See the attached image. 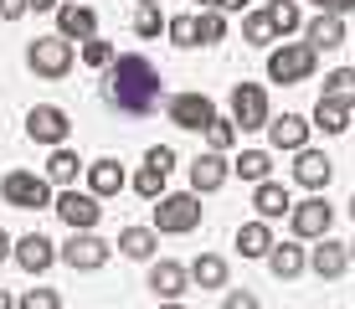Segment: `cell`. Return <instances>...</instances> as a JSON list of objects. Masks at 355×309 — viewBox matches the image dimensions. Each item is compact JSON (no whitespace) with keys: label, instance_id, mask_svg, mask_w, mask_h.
Listing matches in <instances>:
<instances>
[{"label":"cell","instance_id":"obj_1","mask_svg":"<svg viewBox=\"0 0 355 309\" xmlns=\"http://www.w3.org/2000/svg\"><path fill=\"white\" fill-rule=\"evenodd\" d=\"M98 93H103V103L114 108V114H129V119H144L160 108L165 98V83H160V67H155L150 57L139 52H124L114 57V67L98 78Z\"/></svg>","mask_w":355,"mask_h":309},{"label":"cell","instance_id":"obj_2","mask_svg":"<svg viewBox=\"0 0 355 309\" xmlns=\"http://www.w3.org/2000/svg\"><path fill=\"white\" fill-rule=\"evenodd\" d=\"M201 227V196L196 191H165L155 201V232L165 237H186V232Z\"/></svg>","mask_w":355,"mask_h":309},{"label":"cell","instance_id":"obj_3","mask_svg":"<svg viewBox=\"0 0 355 309\" xmlns=\"http://www.w3.org/2000/svg\"><path fill=\"white\" fill-rule=\"evenodd\" d=\"M314 62H320V52H314L309 42H278L273 52H268V83L293 88V83L314 78Z\"/></svg>","mask_w":355,"mask_h":309},{"label":"cell","instance_id":"obj_4","mask_svg":"<svg viewBox=\"0 0 355 309\" xmlns=\"http://www.w3.org/2000/svg\"><path fill=\"white\" fill-rule=\"evenodd\" d=\"M0 196H6V206H16V212H42V206H52V181L36 176V170H6L0 176Z\"/></svg>","mask_w":355,"mask_h":309},{"label":"cell","instance_id":"obj_5","mask_svg":"<svg viewBox=\"0 0 355 309\" xmlns=\"http://www.w3.org/2000/svg\"><path fill=\"white\" fill-rule=\"evenodd\" d=\"M26 67L36 72V78H67L72 72V42H62V36H36V42H26Z\"/></svg>","mask_w":355,"mask_h":309},{"label":"cell","instance_id":"obj_6","mask_svg":"<svg viewBox=\"0 0 355 309\" xmlns=\"http://www.w3.org/2000/svg\"><path fill=\"white\" fill-rule=\"evenodd\" d=\"M329 227H335V206L324 201V196H309V201H299L288 212V232L293 242H324Z\"/></svg>","mask_w":355,"mask_h":309},{"label":"cell","instance_id":"obj_7","mask_svg":"<svg viewBox=\"0 0 355 309\" xmlns=\"http://www.w3.org/2000/svg\"><path fill=\"white\" fill-rule=\"evenodd\" d=\"M232 124H237L242 134H248V129H268V124H273L263 83H248V78L232 83Z\"/></svg>","mask_w":355,"mask_h":309},{"label":"cell","instance_id":"obj_8","mask_svg":"<svg viewBox=\"0 0 355 309\" xmlns=\"http://www.w3.org/2000/svg\"><path fill=\"white\" fill-rule=\"evenodd\" d=\"M165 114H170L175 129H196V134H206L216 119H222L206 93H175V98H165Z\"/></svg>","mask_w":355,"mask_h":309},{"label":"cell","instance_id":"obj_9","mask_svg":"<svg viewBox=\"0 0 355 309\" xmlns=\"http://www.w3.org/2000/svg\"><path fill=\"white\" fill-rule=\"evenodd\" d=\"M26 134H31L36 144H52V150H62L67 134H72L67 108H57V103H36L31 114H26Z\"/></svg>","mask_w":355,"mask_h":309},{"label":"cell","instance_id":"obj_10","mask_svg":"<svg viewBox=\"0 0 355 309\" xmlns=\"http://www.w3.org/2000/svg\"><path fill=\"white\" fill-rule=\"evenodd\" d=\"M52 212L62 217L72 232H93V227H98V217H103V206H98V196H93V191H78V185H72V191H57Z\"/></svg>","mask_w":355,"mask_h":309},{"label":"cell","instance_id":"obj_11","mask_svg":"<svg viewBox=\"0 0 355 309\" xmlns=\"http://www.w3.org/2000/svg\"><path fill=\"white\" fill-rule=\"evenodd\" d=\"M170 170H175V150H170V144H155V150H144V165H139V176H134V191H139L144 201H160Z\"/></svg>","mask_w":355,"mask_h":309},{"label":"cell","instance_id":"obj_12","mask_svg":"<svg viewBox=\"0 0 355 309\" xmlns=\"http://www.w3.org/2000/svg\"><path fill=\"white\" fill-rule=\"evenodd\" d=\"M108 258H114V242H103L98 232H72V242L62 247V263L78 274H98Z\"/></svg>","mask_w":355,"mask_h":309},{"label":"cell","instance_id":"obj_13","mask_svg":"<svg viewBox=\"0 0 355 309\" xmlns=\"http://www.w3.org/2000/svg\"><path fill=\"white\" fill-rule=\"evenodd\" d=\"M150 289L160 294V304H180V294L191 289V268L175 258H160V263H150Z\"/></svg>","mask_w":355,"mask_h":309},{"label":"cell","instance_id":"obj_14","mask_svg":"<svg viewBox=\"0 0 355 309\" xmlns=\"http://www.w3.org/2000/svg\"><path fill=\"white\" fill-rule=\"evenodd\" d=\"M227 181H232V160H227V155H211V150H206V155L191 160V191H196V196L222 191Z\"/></svg>","mask_w":355,"mask_h":309},{"label":"cell","instance_id":"obj_15","mask_svg":"<svg viewBox=\"0 0 355 309\" xmlns=\"http://www.w3.org/2000/svg\"><path fill=\"white\" fill-rule=\"evenodd\" d=\"M62 258V247H57L52 237H42V232H26V237H16V263L26 268V274H46V268Z\"/></svg>","mask_w":355,"mask_h":309},{"label":"cell","instance_id":"obj_16","mask_svg":"<svg viewBox=\"0 0 355 309\" xmlns=\"http://www.w3.org/2000/svg\"><path fill=\"white\" fill-rule=\"evenodd\" d=\"M57 36H62V42H93V36H98V16H93V6L62 0V6H57Z\"/></svg>","mask_w":355,"mask_h":309},{"label":"cell","instance_id":"obj_17","mask_svg":"<svg viewBox=\"0 0 355 309\" xmlns=\"http://www.w3.org/2000/svg\"><path fill=\"white\" fill-rule=\"evenodd\" d=\"M309 129H314L309 119H299V114H284V119H273V124H268V144H273V150H288V155H299V150H309Z\"/></svg>","mask_w":355,"mask_h":309},{"label":"cell","instance_id":"obj_18","mask_svg":"<svg viewBox=\"0 0 355 309\" xmlns=\"http://www.w3.org/2000/svg\"><path fill=\"white\" fill-rule=\"evenodd\" d=\"M329 176H335V160H329V155H320V150H299V155H293V181H299V185L324 191Z\"/></svg>","mask_w":355,"mask_h":309},{"label":"cell","instance_id":"obj_19","mask_svg":"<svg viewBox=\"0 0 355 309\" xmlns=\"http://www.w3.org/2000/svg\"><path fill=\"white\" fill-rule=\"evenodd\" d=\"M309 268L320 278H340L350 268V242H335V237H324L320 247H309Z\"/></svg>","mask_w":355,"mask_h":309},{"label":"cell","instance_id":"obj_20","mask_svg":"<svg viewBox=\"0 0 355 309\" xmlns=\"http://www.w3.org/2000/svg\"><path fill=\"white\" fill-rule=\"evenodd\" d=\"M252 206H258V222H278L293 212V196H288V185L263 181V185H252Z\"/></svg>","mask_w":355,"mask_h":309},{"label":"cell","instance_id":"obj_21","mask_svg":"<svg viewBox=\"0 0 355 309\" xmlns=\"http://www.w3.org/2000/svg\"><path fill=\"white\" fill-rule=\"evenodd\" d=\"M124 185H129V176H124L119 160H93L88 165V191L98 196V201H103V196H119Z\"/></svg>","mask_w":355,"mask_h":309},{"label":"cell","instance_id":"obj_22","mask_svg":"<svg viewBox=\"0 0 355 309\" xmlns=\"http://www.w3.org/2000/svg\"><path fill=\"white\" fill-rule=\"evenodd\" d=\"M304 268H309V253L299 242H273V253H268V274L273 278H299Z\"/></svg>","mask_w":355,"mask_h":309},{"label":"cell","instance_id":"obj_23","mask_svg":"<svg viewBox=\"0 0 355 309\" xmlns=\"http://www.w3.org/2000/svg\"><path fill=\"white\" fill-rule=\"evenodd\" d=\"M304 42H309L314 52L340 47V42H345V16H314V21H304Z\"/></svg>","mask_w":355,"mask_h":309},{"label":"cell","instance_id":"obj_24","mask_svg":"<svg viewBox=\"0 0 355 309\" xmlns=\"http://www.w3.org/2000/svg\"><path fill=\"white\" fill-rule=\"evenodd\" d=\"M237 253L242 258H268L273 253V227H268V222H242L237 227Z\"/></svg>","mask_w":355,"mask_h":309},{"label":"cell","instance_id":"obj_25","mask_svg":"<svg viewBox=\"0 0 355 309\" xmlns=\"http://www.w3.org/2000/svg\"><path fill=\"white\" fill-rule=\"evenodd\" d=\"M155 247H160V232H155V227H124V232H119V253H124V258L150 263Z\"/></svg>","mask_w":355,"mask_h":309},{"label":"cell","instance_id":"obj_26","mask_svg":"<svg viewBox=\"0 0 355 309\" xmlns=\"http://www.w3.org/2000/svg\"><path fill=\"white\" fill-rule=\"evenodd\" d=\"M191 283L196 289H227V258L222 253H201L191 263Z\"/></svg>","mask_w":355,"mask_h":309},{"label":"cell","instance_id":"obj_27","mask_svg":"<svg viewBox=\"0 0 355 309\" xmlns=\"http://www.w3.org/2000/svg\"><path fill=\"white\" fill-rule=\"evenodd\" d=\"M78 170H88V165H83L78 150H67V144H62V150H52V160H46V181H52V185H62V191H72Z\"/></svg>","mask_w":355,"mask_h":309},{"label":"cell","instance_id":"obj_28","mask_svg":"<svg viewBox=\"0 0 355 309\" xmlns=\"http://www.w3.org/2000/svg\"><path fill=\"white\" fill-rule=\"evenodd\" d=\"M242 42H248V47H268V52H273V47L284 42V36L273 31L268 10H248V16H242Z\"/></svg>","mask_w":355,"mask_h":309},{"label":"cell","instance_id":"obj_29","mask_svg":"<svg viewBox=\"0 0 355 309\" xmlns=\"http://www.w3.org/2000/svg\"><path fill=\"white\" fill-rule=\"evenodd\" d=\"M329 103H340V108H355V67H335V72H324V93Z\"/></svg>","mask_w":355,"mask_h":309},{"label":"cell","instance_id":"obj_30","mask_svg":"<svg viewBox=\"0 0 355 309\" xmlns=\"http://www.w3.org/2000/svg\"><path fill=\"white\" fill-rule=\"evenodd\" d=\"M232 170H237L242 181L263 185V181H268V170H273V155H268V150H242L237 160H232Z\"/></svg>","mask_w":355,"mask_h":309},{"label":"cell","instance_id":"obj_31","mask_svg":"<svg viewBox=\"0 0 355 309\" xmlns=\"http://www.w3.org/2000/svg\"><path fill=\"white\" fill-rule=\"evenodd\" d=\"M268 21H273V31L278 36H288V31H299L304 26V10H299V0H268Z\"/></svg>","mask_w":355,"mask_h":309},{"label":"cell","instance_id":"obj_32","mask_svg":"<svg viewBox=\"0 0 355 309\" xmlns=\"http://www.w3.org/2000/svg\"><path fill=\"white\" fill-rule=\"evenodd\" d=\"M165 36L175 47H201V10H186V16H170Z\"/></svg>","mask_w":355,"mask_h":309},{"label":"cell","instance_id":"obj_33","mask_svg":"<svg viewBox=\"0 0 355 309\" xmlns=\"http://www.w3.org/2000/svg\"><path fill=\"white\" fill-rule=\"evenodd\" d=\"M350 108H340V103H329V98H320L314 103V129H324V134H345L350 129Z\"/></svg>","mask_w":355,"mask_h":309},{"label":"cell","instance_id":"obj_34","mask_svg":"<svg viewBox=\"0 0 355 309\" xmlns=\"http://www.w3.org/2000/svg\"><path fill=\"white\" fill-rule=\"evenodd\" d=\"M165 26H170V21L160 16V6H139V10H134V36H144V42H155Z\"/></svg>","mask_w":355,"mask_h":309},{"label":"cell","instance_id":"obj_35","mask_svg":"<svg viewBox=\"0 0 355 309\" xmlns=\"http://www.w3.org/2000/svg\"><path fill=\"white\" fill-rule=\"evenodd\" d=\"M114 42H103V36H93V42H83V62H88V67H98V72H108L114 67Z\"/></svg>","mask_w":355,"mask_h":309},{"label":"cell","instance_id":"obj_36","mask_svg":"<svg viewBox=\"0 0 355 309\" xmlns=\"http://www.w3.org/2000/svg\"><path fill=\"white\" fill-rule=\"evenodd\" d=\"M206 144H211V155H227L232 144H237V124H232V119H216L211 129H206Z\"/></svg>","mask_w":355,"mask_h":309},{"label":"cell","instance_id":"obj_37","mask_svg":"<svg viewBox=\"0 0 355 309\" xmlns=\"http://www.w3.org/2000/svg\"><path fill=\"white\" fill-rule=\"evenodd\" d=\"M227 42V16L222 10H201V47H216Z\"/></svg>","mask_w":355,"mask_h":309},{"label":"cell","instance_id":"obj_38","mask_svg":"<svg viewBox=\"0 0 355 309\" xmlns=\"http://www.w3.org/2000/svg\"><path fill=\"white\" fill-rule=\"evenodd\" d=\"M16 309H62V294L57 289H26L16 299Z\"/></svg>","mask_w":355,"mask_h":309},{"label":"cell","instance_id":"obj_39","mask_svg":"<svg viewBox=\"0 0 355 309\" xmlns=\"http://www.w3.org/2000/svg\"><path fill=\"white\" fill-rule=\"evenodd\" d=\"M222 309H258V294H252V289H227Z\"/></svg>","mask_w":355,"mask_h":309},{"label":"cell","instance_id":"obj_40","mask_svg":"<svg viewBox=\"0 0 355 309\" xmlns=\"http://www.w3.org/2000/svg\"><path fill=\"white\" fill-rule=\"evenodd\" d=\"M26 0H0V21H21V16H26Z\"/></svg>","mask_w":355,"mask_h":309},{"label":"cell","instance_id":"obj_41","mask_svg":"<svg viewBox=\"0 0 355 309\" xmlns=\"http://www.w3.org/2000/svg\"><path fill=\"white\" fill-rule=\"evenodd\" d=\"M320 6V16H345V10H355V0H314Z\"/></svg>","mask_w":355,"mask_h":309},{"label":"cell","instance_id":"obj_42","mask_svg":"<svg viewBox=\"0 0 355 309\" xmlns=\"http://www.w3.org/2000/svg\"><path fill=\"white\" fill-rule=\"evenodd\" d=\"M6 258H16V237H10V232L0 227V263H6Z\"/></svg>","mask_w":355,"mask_h":309},{"label":"cell","instance_id":"obj_43","mask_svg":"<svg viewBox=\"0 0 355 309\" xmlns=\"http://www.w3.org/2000/svg\"><path fill=\"white\" fill-rule=\"evenodd\" d=\"M216 10H222V16L227 10H248V0H216Z\"/></svg>","mask_w":355,"mask_h":309},{"label":"cell","instance_id":"obj_44","mask_svg":"<svg viewBox=\"0 0 355 309\" xmlns=\"http://www.w3.org/2000/svg\"><path fill=\"white\" fill-rule=\"evenodd\" d=\"M26 6H31V10H57L62 0H26Z\"/></svg>","mask_w":355,"mask_h":309},{"label":"cell","instance_id":"obj_45","mask_svg":"<svg viewBox=\"0 0 355 309\" xmlns=\"http://www.w3.org/2000/svg\"><path fill=\"white\" fill-rule=\"evenodd\" d=\"M0 309H16V299H10V289H0Z\"/></svg>","mask_w":355,"mask_h":309},{"label":"cell","instance_id":"obj_46","mask_svg":"<svg viewBox=\"0 0 355 309\" xmlns=\"http://www.w3.org/2000/svg\"><path fill=\"white\" fill-rule=\"evenodd\" d=\"M196 6H201V10H216V0H196Z\"/></svg>","mask_w":355,"mask_h":309},{"label":"cell","instance_id":"obj_47","mask_svg":"<svg viewBox=\"0 0 355 309\" xmlns=\"http://www.w3.org/2000/svg\"><path fill=\"white\" fill-rule=\"evenodd\" d=\"M160 309H186V304H160Z\"/></svg>","mask_w":355,"mask_h":309},{"label":"cell","instance_id":"obj_48","mask_svg":"<svg viewBox=\"0 0 355 309\" xmlns=\"http://www.w3.org/2000/svg\"><path fill=\"white\" fill-rule=\"evenodd\" d=\"M350 263H355V237H350Z\"/></svg>","mask_w":355,"mask_h":309},{"label":"cell","instance_id":"obj_49","mask_svg":"<svg viewBox=\"0 0 355 309\" xmlns=\"http://www.w3.org/2000/svg\"><path fill=\"white\" fill-rule=\"evenodd\" d=\"M139 6H160V0H139Z\"/></svg>","mask_w":355,"mask_h":309},{"label":"cell","instance_id":"obj_50","mask_svg":"<svg viewBox=\"0 0 355 309\" xmlns=\"http://www.w3.org/2000/svg\"><path fill=\"white\" fill-rule=\"evenodd\" d=\"M350 217H355V196H350Z\"/></svg>","mask_w":355,"mask_h":309},{"label":"cell","instance_id":"obj_51","mask_svg":"<svg viewBox=\"0 0 355 309\" xmlns=\"http://www.w3.org/2000/svg\"><path fill=\"white\" fill-rule=\"evenodd\" d=\"M350 129H355V124H350Z\"/></svg>","mask_w":355,"mask_h":309}]
</instances>
